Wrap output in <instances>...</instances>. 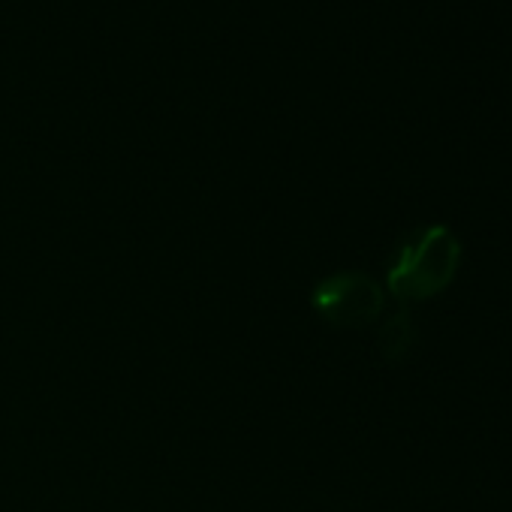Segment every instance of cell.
<instances>
[{
	"label": "cell",
	"mask_w": 512,
	"mask_h": 512,
	"mask_svg": "<svg viewBox=\"0 0 512 512\" xmlns=\"http://www.w3.org/2000/svg\"><path fill=\"white\" fill-rule=\"evenodd\" d=\"M461 241L443 226H419L407 232L398 244L386 269V287L401 305L425 302L440 296L458 275Z\"/></svg>",
	"instance_id": "1"
},
{
	"label": "cell",
	"mask_w": 512,
	"mask_h": 512,
	"mask_svg": "<svg viewBox=\"0 0 512 512\" xmlns=\"http://www.w3.org/2000/svg\"><path fill=\"white\" fill-rule=\"evenodd\" d=\"M311 305L335 329H362L383 317L386 293L362 272H338L317 284Z\"/></svg>",
	"instance_id": "2"
},
{
	"label": "cell",
	"mask_w": 512,
	"mask_h": 512,
	"mask_svg": "<svg viewBox=\"0 0 512 512\" xmlns=\"http://www.w3.org/2000/svg\"><path fill=\"white\" fill-rule=\"evenodd\" d=\"M416 347V323H413V314L407 305H401L395 314H389L383 323H380V332H377V350L383 356V362L389 365H398L404 362Z\"/></svg>",
	"instance_id": "3"
}]
</instances>
